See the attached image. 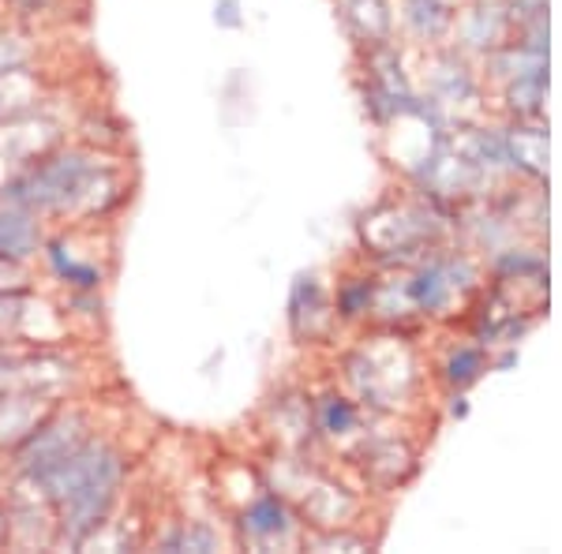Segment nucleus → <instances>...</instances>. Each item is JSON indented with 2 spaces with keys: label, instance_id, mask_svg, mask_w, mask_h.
Returning <instances> with one entry per match:
<instances>
[{
  "label": "nucleus",
  "instance_id": "1",
  "mask_svg": "<svg viewBox=\"0 0 562 554\" xmlns=\"http://www.w3.org/2000/svg\"><path fill=\"white\" fill-rule=\"evenodd\" d=\"M42 479L53 487V495L65 502L68 521L79 532H87L90 524L102 517L105 502L113 498L116 484V461L105 450H87L71 453V457L53 461L49 468H42Z\"/></svg>",
  "mask_w": 562,
  "mask_h": 554
},
{
  "label": "nucleus",
  "instance_id": "2",
  "mask_svg": "<svg viewBox=\"0 0 562 554\" xmlns=\"http://www.w3.org/2000/svg\"><path fill=\"white\" fill-rule=\"evenodd\" d=\"M34 248V225L20 211H0V256L23 259Z\"/></svg>",
  "mask_w": 562,
  "mask_h": 554
},
{
  "label": "nucleus",
  "instance_id": "3",
  "mask_svg": "<svg viewBox=\"0 0 562 554\" xmlns=\"http://www.w3.org/2000/svg\"><path fill=\"white\" fill-rule=\"evenodd\" d=\"M450 289H454V281H447L442 270H424V274L413 281V299L424 312H439V307L447 304Z\"/></svg>",
  "mask_w": 562,
  "mask_h": 554
},
{
  "label": "nucleus",
  "instance_id": "4",
  "mask_svg": "<svg viewBox=\"0 0 562 554\" xmlns=\"http://www.w3.org/2000/svg\"><path fill=\"white\" fill-rule=\"evenodd\" d=\"M484 368H487V360H484V352H480V349H458L454 357H450V363H447V378L454 386H469V383H476Z\"/></svg>",
  "mask_w": 562,
  "mask_h": 554
},
{
  "label": "nucleus",
  "instance_id": "5",
  "mask_svg": "<svg viewBox=\"0 0 562 554\" xmlns=\"http://www.w3.org/2000/svg\"><path fill=\"white\" fill-rule=\"evenodd\" d=\"M244 521H248V529L259 535H278L285 529V510H281L274 498H262L259 506H251V513L244 517Z\"/></svg>",
  "mask_w": 562,
  "mask_h": 554
},
{
  "label": "nucleus",
  "instance_id": "6",
  "mask_svg": "<svg viewBox=\"0 0 562 554\" xmlns=\"http://www.w3.org/2000/svg\"><path fill=\"white\" fill-rule=\"evenodd\" d=\"M323 420H326V431L341 434V431H349V427L357 423V412H352V405L346 402V397H330L326 408H323Z\"/></svg>",
  "mask_w": 562,
  "mask_h": 554
},
{
  "label": "nucleus",
  "instance_id": "7",
  "mask_svg": "<svg viewBox=\"0 0 562 554\" xmlns=\"http://www.w3.org/2000/svg\"><path fill=\"white\" fill-rule=\"evenodd\" d=\"M214 23L225 26V31H237V26H244L240 0H217V4H214Z\"/></svg>",
  "mask_w": 562,
  "mask_h": 554
}]
</instances>
